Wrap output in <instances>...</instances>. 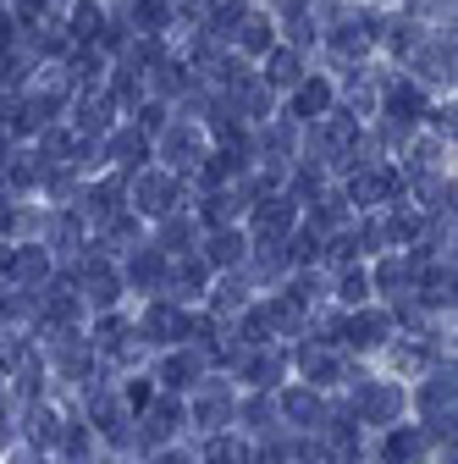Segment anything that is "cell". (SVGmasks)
Masks as SVG:
<instances>
[{"label": "cell", "instance_id": "6da1fadb", "mask_svg": "<svg viewBox=\"0 0 458 464\" xmlns=\"http://www.w3.org/2000/svg\"><path fill=\"white\" fill-rule=\"evenodd\" d=\"M205 150H210V139H205V122H166L160 133H155V155L171 166V171H194L199 160H205Z\"/></svg>", "mask_w": 458, "mask_h": 464}, {"label": "cell", "instance_id": "7a4b0ae2", "mask_svg": "<svg viewBox=\"0 0 458 464\" xmlns=\"http://www.w3.org/2000/svg\"><path fill=\"white\" fill-rule=\"evenodd\" d=\"M100 155H105V160H117L122 171H138V166L155 160V139H149L138 122H117V128L100 139Z\"/></svg>", "mask_w": 458, "mask_h": 464}, {"label": "cell", "instance_id": "3957f363", "mask_svg": "<svg viewBox=\"0 0 458 464\" xmlns=\"http://www.w3.org/2000/svg\"><path fill=\"white\" fill-rule=\"evenodd\" d=\"M331 105H337V83H331V78H320V72H304V78L288 89V116H293L299 128L320 122Z\"/></svg>", "mask_w": 458, "mask_h": 464}, {"label": "cell", "instance_id": "277c9868", "mask_svg": "<svg viewBox=\"0 0 458 464\" xmlns=\"http://www.w3.org/2000/svg\"><path fill=\"white\" fill-rule=\"evenodd\" d=\"M397 415H404V387H397V382H359V392H354V420L392 426Z\"/></svg>", "mask_w": 458, "mask_h": 464}, {"label": "cell", "instance_id": "5b68a950", "mask_svg": "<svg viewBox=\"0 0 458 464\" xmlns=\"http://www.w3.org/2000/svg\"><path fill=\"white\" fill-rule=\"evenodd\" d=\"M304 72H310V67H304V50L281 44V39H276V44H271V50L260 55V83H265L271 94H288V89H293V83H299Z\"/></svg>", "mask_w": 458, "mask_h": 464}, {"label": "cell", "instance_id": "8992f818", "mask_svg": "<svg viewBox=\"0 0 458 464\" xmlns=\"http://www.w3.org/2000/svg\"><path fill=\"white\" fill-rule=\"evenodd\" d=\"M276 34H281V28H276V17H271V12H254V6H249V12H243V23L233 28V50L243 55V62H260V55H265V50L276 44Z\"/></svg>", "mask_w": 458, "mask_h": 464}, {"label": "cell", "instance_id": "52a82bcc", "mask_svg": "<svg viewBox=\"0 0 458 464\" xmlns=\"http://www.w3.org/2000/svg\"><path fill=\"white\" fill-rule=\"evenodd\" d=\"M78 199H83V221H117L122 216V199H128V178H105V183H89V188H78Z\"/></svg>", "mask_w": 458, "mask_h": 464}, {"label": "cell", "instance_id": "ba28073f", "mask_svg": "<svg viewBox=\"0 0 458 464\" xmlns=\"http://www.w3.org/2000/svg\"><path fill=\"white\" fill-rule=\"evenodd\" d=\"M133 205H138L144 216H171V210H177V183H171L166 171H149V166H138Z\"/></svg>", "mask_w": 458, "mask_h": 464}, {"label": "cell", "instance_id": "9c48e42d", "mask_svg": "<svg viewBox=\"0 0 458 464\" xmlns=\"http://www.w3.org/2000/svg\"><path fill=\"white\" fill-rule=\"evenodd\" d=\"M293 221H299V199L293 194H260L254 199V232H260V238H288V232H293Z\"/></svg>", "mask_w": 458, "mask_h": 464}, {"label": "cell", "instance_id": "30bf717a", "mask_svg": "<svg viewBox=\"0 0 458 464\" xmlns=\"http://www.w3.org/2000/svg\"><path fill=\"white\" fill-rule=\"evenodd\" d=\"M105 23H110L105 0H67V17H62V28H67V39H72V44H94Z\"/></svg>", "mask_w": 458, "mask_h": 464}, {"label": "cell", "instance_id": "8fae6325", "mask_svg": "<svg viewBox=\"0 0 458 464\" xmlns=\"http://www.w3.org/2000/svg\"><path fill=\"white\" fill-rule=\"evenodd\" d=\"M133 337H149V343H177L183 337V310L177 299H155L144 315H138V332Z\"/></svg>", "mask_w": 458, "mask_h": 464}, {"label": "cell", "instance_id": "7c38bea8", "mask_svg": "<svg viewBox=\"0 0 458 464\" xmlns=\"http://www.w3.org/2000/svg\"><path fill=\"white\" fill-rule=\"evenodd\" d=\"M128 23L133 34H171L177 28V6L171 0H128Z\"/></svg>", "mask_w": 458, "mask_h": 464}, {"label": "cell", "instance_id": "4fadbf2b", "mask_svg": "<svg viewBox=\"0 0 458 464\" xmlns=\"http://www.w3.org/2000/svg\"><path fill=\"white\" fill-rule=\"evenodd\" d=\"M117 294H122V276L110 271L105 260H89V271H83V304L110 310V304H117Z\"/></svg>", "mask_w": 458, "mask_h": 464}, {"label": "cell", "instance_id": "5bb4252c", "mask_svg": "<svg viewBox=\"0 0 458 464\" xmlns=\"http://www.w3.org/2000/svg\"><path fill=\"white\" fill-rule=\"evenodd\" d=\"M183 426V403H149V415H144V431H138V448H160L171 442V431Z\"/></svg>", "mask_w": 458, "mask_h": 464}, {"label": "cell", "instance_id": "9a60e30c", "mask_svg": "<svg viewBox=\"0 0 458 464\" xmlns=\"http://www.w3.org/2000/svg\"><path fill=\"white\" fill-rule=\"evenodd\" d=\"M128 282L144 287V294H166V255H160V244H144V249L133 255Z\"/></svg>", "mask_w": 458, "mask_h": 464}, {"label": "cell", "instance_id": "2e32d148", "mask_svg": "<svg viewBox=\"0 0 458 464\" xmlns=\"http://www.w3.org/2000/svg\"><path fill=\"white\" fill-rule=\"evenodd\" d=\"M386 332H392V321H386L381 310H359V315L342 321V337H348L354 348H381V343H386Z\"/></svg>", "mask_w": 458, "mask_h": 464}, {"label": "cell", "instance_id": "e0dca14e", "mask_svg": "<svg viewBox=\"0 0 458 464\" xmlns=\"http://www.w3.org/2000/svg\"><path fill=\"white\" fill-rule=\"evenodd\" d=\"M425 448H431V437H425L420 426H397V431L381 442V459H386V464H415V459H425Z\"/></svg>", "mask_w": 458, "mask_h": 464}, {"label": "cell", "instance_id": "ac0fdd59", "mask_svg": "<svg viewBox=\"0 0 458 464\" xmlns=\"http://www.w3.org/2000/svg\"><path fill=\"white\" fill-rule=\"evenodd\" d=\"M205 249H210V255H205V266H243V255H249V238H243V232H226V227H215Z\"/></svg>", "mask_w": 458, "mask_h": 464}, {"label": "cell", "instance_id": "d6986e66", "mask_svg": "<svg viewBox=\"0 0 458 464\" xmlns=\"http://www.w3.org/2000/svg\"><path fill=\"white\" fill-rule=\"evenodd\" d=\"M281 415H288L293 426H315V420H320V398H315V387H288V392H281Z\"/></svg>", "mask_w": 458, "mask_h": 464}, {"label": "cell", "instance_id": "ffe728a7", "mask_svg": "<svg viewBox=\"0 0 458 464\" xmlns=\"http://www.w3.org/2000/svg\"><path fill=\"white\" fill-rule=\"evenodd\" d=\"M299 365H304V376H310L315 387H331V382H342V360L331 354V348H304V354H299Z\"/></svg>", "mask_w": 458, "mask_h": 464}, {"label": "cell", "instance_id": "44dd1931", "mask_svg": "<svg viewBox=\"0 0 458 464\" xmlns=\"http://www.w3.org/2000/svg\"><path fill=\"white\" fill-rule=\"evenodd\" d=\"M50 244L55 249H83V216L78 210H55L50 216Z\"/></svg>", "mask_w": 458, "mask_h": 464}, {"label": "cell", "instance_id": "7402d4cb", "mask_svg": "<svg viewBox=\"0 0 458 464\" xmlns=\"http://www.w3.org/2000/svg\"><path fill=\"white\" fill-rule=\"evenodd\" d=\"M44 271H50V249H39V244L12 249V276H17V282H39Z\"/></svg>", "mask_w": 458, "mask_h": 464}, {"label": "cell", "instance_id": "603a6c76", "mask_svg": "<svg viewBox=\"0 0 458 464\" xmlns=\"http://www.w3.org/2000/svg\"><path fill=\"white\" fill-rule=\"evenodd\" d=\"M238 371H243V382H254V387H271V382L281 376V360H271L265 348H249V354L238 360Z\"/></svg>", "mask_w": 458, "mask_h": 464}, {"label": "cell", "instance_id": "cb8c5ba5", "mask_svg": "<svg viewBox=\"0 0 458 464\" xmlns=\"http://www.w3.org/2000/svg\"><path fill=\"white\" fill-rule=\"evenodd\" d=\"M205 282H210V266H205L199 255H188V260L177 266V276H171V287H188L183 299H199V294H205Z\"/></svg>", "mask_w": 458, "mask_h": 464}, {"label": "cell", "instance_id": "d4e9b609", "mask_svg": "<svg viewBox=\"0 0 458 464\" xmlns=\"http://www.w3.org/2000/svg\"><path fill=\"white\" fill-rule=\"evenodd\" d=\"M160 382H166V387H194V382H199V360H194V354H171V360L160 365Z\"/></svg>", "mask_w": 458, "mask_h": 464}, {"label": "cell", "instance_id": "484cf974", "mask_svg": "<svg viewBox=\"0 0 458 464\" xmlns=\"http://www.w3.org/2000/svg\"><path fill=\"white\" fill-rule=\"evenodd\" d=\"M221 420H233V398H221V387H210V398L199 403V426H205V431H215Z\"/></svg>", "mask_w": 458, "mask_h": 464}, {"label": "cell", "instance_id": "4316f807", "mask_svg": "<svg viewBox=\"0 0 458 464\" xmlns=\"http://www.w3.org/2000/svg\"><path fill=\"white\" fill-rule=\"evenodd\" d=\"M342 221H348V199H342V194H326V199L315 205V216H310L315 232H320V227H342Z\"/></svg>", "mask_w": 458, "mask_h": 464}, {"label": "cell", "instance_id": "83f0119b", "mask_svg": "<svg viewBox=\"0 0 458 464\" xmlns=\"http://www.w3.org/2000/svg\"><path fill=\"white\" fill-rule=\"evenodd\" d=\"M28 426H33V442H39V448H44V442H62V415L44 410V403L28 415Z\"/></svg>", "mask_w": 458, "mask_h": 464}, {"label": "cell", "instance_id": "f1b7e54d", "mask_svg": "<svg viewBox=\"0 0 458 464\" xmlns=\"http://www.w3.org/2000/svg\"><path fill=\"white\" fill-rule=\"evenodd\" d=\"M409 282V266L404 260H381V271L370 276V287H381V294H392V287H404Z\"/></svg>", "mask_w": 458, "mask_h": 464}, {"label": "cell", "instance_id": "f546056e", "mask_svg": "<svg viewBox=\"0 0 458 464\" xmlns=\"http://www.w3.org/2000/svg\"><path fill=\"white\" fill-rule=\"evenodd\" d=\"M188 238H194V221L166 216V227H160V249H188Z\"/></svg>", "mask_w": 458, "mask_h": 464}, {"label": "cell", "instance_id": "4dcf8cb0", "mask_svg": "<svg viewBox=\"0 0 458 464\" xmlns=\"http://www.w3.org/2000/svg\"><path fill=\"white\" fill-rule=\"evenodd\" d=\"M205 464H249V448H238V442H210V453H205Z\"/></svg>", "mask_w": 458, "mask_h": 464}, {"label": "cell", "instance_id": "1f68e13d", "mask_svg": "<svg viewBox=\"0 0 458 464\" xmlns=\"http://www.w3.org/2000/svg\"><path fill=\"white\" fill-rule=\"evenodd\" d=\"M342 299H348V304H365V299H370V271H348V276H342Z\"/></svg>", "mask_w": 458, "mask_h": 464}, {"label": "cell", "instance_id": "d6a6232c", "mask_svg": "<svg viewBox=\"0 0 458 464\" xmlns=\"http://www.w3.org/2000/svg\"><path fill=\"white\" fill-rule=\"evenodd\" d=\"M23 360H28V343H23V337H12V343L0 337V371H17Z\"/></svg>", "mask_w": 458, "mask_h": 464}, {"label": "cell", "instance_id": "836d02e7", "mask_svg": "<svg viewBox=\"0 0 458 464\" xmlns=\"http://www.w3.org/2000/svg\"><path fill=\"white\" fill-rule=\"evenodd\" d=\"M149 403H155V387H149V376L128 382V410H149Z\"/></svg>", "mask_w": 458, "mask_h": 464}, {"label": "cell", "instance_id": "e575fe53", "mask_svg": "<svg viewBox=\"0 0 458 464\" xmlns=\"http://www.w3.org/2000/svg\"><path fill=\"white\" fill-rule=\"evenodd\" d=\"M243 415H249V426H254V431H271L265 420L276 415V403H265V398H254V403H249V410H243Z\"/></svg>", "mask_w": 458, "mask_h": 464}, {"label": "cell", "instance_id": "d590c367", "mask_svg": "<svg viewBox=\"0 0 458 464\" xmlns=\"http://www.w3.org/2000/svg\"><path fill=\"white\" fill-rule=\"evenodd\" d=\"M6 227H12V194L0 188V232H6Z\"/></svg>", "mask_w": 458, "mask_h": 464}, {"label": "cell", "instance_id": "8d00e7d4", "mask_svg": "<svg viewBox=\"0 0 458 464\" xmlns=\"http://www.w3.org/2000/svg\"><path fill=\"white\" fill-rule=\"evenodd\" d=\"M155 464H194V459H188V453H177V448H166V453H160Z\"/></svg>", "mask_w": 458, "mask_h": 464}, {"label": "cell", "instance_id": "74e56055", "mask_svg": "<svg viewBox=\"0 0 458 464\" xmlns=\"http://www.w3.org/2000/svg\"><path fill=\"white\" fill-rule=\"evenodd\" d=\"M0 276H12V249L0 244Z\"/></svg>", "mask_w": 458, "mask_h": 464}]
</instances>
